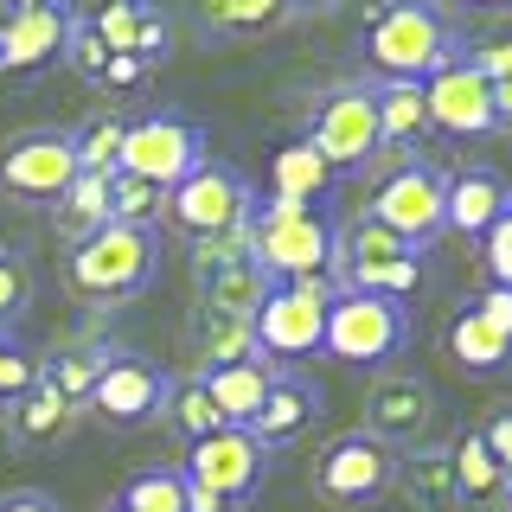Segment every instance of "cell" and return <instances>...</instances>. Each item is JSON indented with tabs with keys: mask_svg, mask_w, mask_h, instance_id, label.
Returning <instances> with one entry per match:
<instances>
[{
	"mask_svg": "<svg viewBox=\"0 0 512 512\" xmlns=\"http://www.w3.org/2000/svg\"><path fill=\"white\" fill-rule=\"evenodd\" d=\"M455 52H461L455 26L429 0H384L372 13V26H365V58L384 71V84H423Z\"/></svg>",
	"mask_w": 512,
	"mask_h": 512,
	"instance_id": "6da1fadb",
	"label": "cell"
},
{
	"mask_svg": "<svg viewBox=\"0 0 512 512\" xmlns=\"http://www.w3.org/2000/svg\"><path fill=\"white\" fill-rule=\"evenodd\" d=\"M250 250L269 282H314L333 269V224L314 205L269 199L250 212Z\"/></svg>",
	"mask_w": 512,
	"mask_h": 512,
	"instance_id": "7a4b0ae2",
	"label": "cell"
},
{
	"mask_svg": "<svg viewBox=\"0 0 512 512\" xmlns=\"http://www.w3.org/2000/svg\"><path fill=\"white\" fill-rule=\"evenodd\" d=\"M372 224H384L391 237H404L410 250L436 244L448 231V173L429 167V160H397L391 173L378 180L372 192Z\"/></svg>",
	"mask_w": 512,
	"mask_h": 512,
	"instance_id": "3957f363",
	"label": "cell"
},
{
	"mask_svg": "<svg viewBox=\"0 0 512 512\" xmlns=\"http://www.w3.org/2000/svg\"><path fill=\"white\" fill-rule=\"evenodd\" d=\"M154 282V231L103 224L96 237L71 250V288L90 301H128Z\"/></svg>",
	"mask_w": 512,
	"mask_h": 512,
	"instance_id": "277c9868",
	"label": "cell"
},
{
	"mask_svg": "<svg viewBox=\"0 0 512 512\" xmlns=\"http://www.w3.org/2000/svg\"><path fill=\"white\" fill-rule=\"evenodd\" d=\"M160 212H167L173 231H186L192 244H199V237L244 231L250 212H256V192L244 186V173H237V167H224V160H199V167L167 192Z\"/></svg>",
	"mask_w": 512,
	"mask_h": 512,
	"instance_id": "5b68a950",
	"label": "cell"
},
{
	"mask_svg": "<svg viewBox=\"0 0 512 512\" xmlns=\"http://www.w3.org/2000/svg\"><path fill=\"white\" fill-rule=\"evenodd\" d=\"M410 340V320H404V301H378V295H352L340 288L327 308V333H320V352L346 365H391Z\"/></svg>",
	"mask_w": 512,
	"mask_h": 512,
	"instance_id": "8992f818",
	"label": "cell"
},
{
	"mask_svg": "<svg viewBox=\"0 0 512 512\" xmlns=\"http://www.w3.org/2000/svg\"><path fill=\"white\" fill-rule=\"evenodd\" d=\"M333 288L327 276L314 282H276L263 295V308H256V352H269V359H308L320 352V333H327V308H333Z\"/></svg>",
	"mask_w": 512,
	"mask_h": 512,
	"instance_id": "52a82bcc",
	"label": "cell"
},
{
	"mask_svg": "<svg viewBox=\"0 0 512 512\" xmlns=\"http://www.w3.org/2000/svg\"><path fill=\"white\" fill-rule=\"evenodd\" d=\"M199 160H205L199 122H186V116H141V122H128V135H122L116 173H135V180L173 192Z\"/></svg>",
	"mask_w": 512,
	"mask_h": 512,
	"instance_id": "ba28073f",
	"label": "cell"
},
{
	"mask_svg": "<svg viewBox=\"0 0 512 512\" xmlns=\"http://www.w3.org/2000/svg\"><path fill=\"white\" fill-rule=\"evenodd\" d=\"M397 474H404V455H397L391 442L365 436V429H346V436L327 442V455H320V468H314V487L340 506H365V500H378V493H391Z\"/></svg>",
	"mask_w": 512,
	"mask_h": 512,
	"instance_id": "9c48e42d",
	"label": "cell"
},
{
	"mask_svg": "<svg viewBox=\"0 0 512 512\" xmlns=\"http://www.w3.org/2000/svg\"><path fill=\"white\" fill-rule=\"evenodd\" d=\"M308 148L327 160L333 173H352V167H365V160H378L384 148V135H378V103H372V84H352V90H333L327 103L314 109V128L308 135Z\"/></svg>",
	"mask_w": 512,
	"mask_h": 512,
	"instance_id": "30bf717a",
	"label": "cell"
},
{
	"mask_svg": "<svg viewBox=\"0 0 512 512\" xmlns=\"http://www.w3.org/2000/svg\"><path fill=\"white\" fill-rule=\"evenodd\" d=\"M269 448L250 436V429H212V436H199V442H186V480L192 487H205V493H218L224 506L231 500H250L256 487H263V468H269Z\"/></svg>",
	"mask_w": 512,
	"mask_h": 512,
	"instance_id": "8fae6325",
	"label": "cell"
},
{
	"mask_svg": "<svg viewBox=\"0 0 512 512\" xmlns=\"http://www.w3.org/2000/svg\"><path fill=\"white\" fill-rule=\"evenodd\" d=\"M423 109H429V128L455 141H474V135H493V84L474 71L468 52H455L436 77H423Z\"/></svg>",
	"mask_w": 512,
	"mask_h": 512,
	"instance_id": "7c38bea8",
	"label": "cell"
},
{
	"mask_svg": "<svg viewBox=\"0 0 512 512\" xmlns=\"http://www.w3.org/2000/svg\"><path fill=\"white\" fill-rule=\"evenodd\" d=\"M77 141L64 135V128H32V135L7 141V154H0V186L13 192V199H58L64 186L77 180Z\"/></svg>",
	"mask_w": 512,
	"mask_h": 512,
	"instance_id": "4fadbf2b",
	"label": "cell"
},
{
	"mask_svg": "<svg viewBox=\"0 0 512 512\" xmlns=\"http://www.w3.org/2000/svg\"><path fill=\"white\" fill-rule=\"evenodd\" d=\"M167 384H173V378L160 372L154 359H135V352H109L84 404L103 416V423L135 429V423H148V416H160V404H167Z\"/></svg>",
	"mask_w": 512,
	"mask_h": 512,
	"instance_id": "5bb4252c",
	"label": "cell"
},
{
	"mask_svg": "<svg viewBox=\"0 0 512 512\" xmlns=\"http://www.w3.org/2000/svg\"><path fill=\"white\" fill-rule=\"evenodd\" d=\"M429 423H436V391H429L416 372H378L372 391H365V436L378 442H423Z\"/></svg>",
	"mask_w": 512,
	"mask_h": 512,
	"instance_id": "9a60e30c",
	"label": "cell"
},
{
	"mask_svg": "<svg viewBox=\"0 0 512 512\" xmlns=\"http://www.w3.org/2000/svg\"><path fill=\"white\" fill-rule=\"evenodd\" d=\"M71 7L64 0H32V7H13L0 20V71H39V64L64 58L71 45Z\"/></svg>",
	"mask_w": 512,
	"mask_h": 512,
	"instance_id": "2e32d148",
	"label": "cell"
},
{
	"mask_svg": "<svg viewBox=\"0 0 512 512\" xmlns=\"http://www.w3.org/2000/svg\"><path fill=\"white\" fill-rule=\"evenodd\" d=\"M506 205H512V186H506L500 167H461L455 180H448V231L487 237Z\"/></svg>",
	"mask_w": 512,
	"mask_h": 512,
	"instance_id": "e0dca14e",
	"label": "cell"
},
{
	"mask_svg": "<svg viewBox=\"0 0 512 512\" xmlns=\"http://www.w3.org/2000/svg\"><path fill=\"white\" fill-rule=\"evenodd\" d=\"M320 416V391L308 378H295V372H276L269 378V391H263V410L250 416V436L263 442V448H276V442H288V436H301Z\"/></svg>",
	"mask_w": 512,
	"mask_h": 512,
	"instance_id": "ac0fdd59",
	"label": "cell"
},
{
	"mask_svg": "<svg viewBox=\"0 0 512 512\" xmlns=\"http://www.w3.org/2000/svg\"><path fill=\"white\" fill-rule=\"evenodd\" d=\"M276 378V359H237V365H218V372H199L212 410L224 416L231 429H250V416L263 410V391Z\"/></svg>",
	"mask_w": 512,
	"mask_h": 512,
	"instance_id": "d6986e66",
	"label": "cell"
},
{
	"mask_svg": "<svg viewBox=\"0 0 512 512\" xmlns=\"http://www.w3.org/2000/svg\"><path fill=\"white\" fill-rule=\"evenodd\" d=\"M192 359H199V372H218V365H237V359H263L256 352V327L250 320H237V314H212V308H199L192 314Z\"/></svg>",
	"mask_w": 512,
	"mask_h": 512,
	"instance_id": "ffe728a7",
	"label": "cell"
},
{
	"mask_svg": "<svg viewBox=\"0 0 512 512\" xmlns=\"http://www.w3.org/2000/svg\"><path fill=\"white\" fill-rule=\"evenodd\" d=\"M109 224V173H77L71 186L58 192V231L71 237V250L96 237Z\"/></svg>",
	"mask_w": 512,
	"mask_h": 512,
	"instance_id": "44dd1931",
	"label": "cell"
},
{
	"mask_svg": "<svg viewBox=\"0 0 512 512\" xmlns=\"http://www.w3.org/2000/svg\"><path fill=\"white\" fill-rule=\"evenodd\" d=\"M71 404H64V397L52 391V384L45 378H32L20 397H13V436L20 442H58L64 429H71Z\"/></svg>",
	"mask_w": 512,
	"mask_h": 512,
	"instance_id": "7402d4cb",
	"label": "cell"
},
{
	"mask_svg": "<svg viewBox=\"0 0 512 512\" xmlns=\"http://www.w3.org/2000/svg\"><path fill=\"white\" fill-rule=\"evenodd\" d=\"M448 468H455V493H461V500H506V487H512V474L487 455L480 436H461L455 448H448Z\"/></svg>",
	"mask_w": 512,
	"mask_h": 512,
	"instance_id": "603a6c76",
	"label": "cell"
},
{
	"mask_svg": "<svg viewBox=\"0 0 512 512\" xmlns=\"http://www.w3.org/2000/svg\"><path fill=\"white\" fill-rule=\"evenodd\" d=\"M448 352H455V365H461V372H480V378H487V372H500V365L512 359V346H506V340H500V333H493V327H487V320H480L474 308L448 320Z\"/></svg>",
	"mask_w": 512,
	"mask_h": 512,
	"instance_id": "cb8c5ba5",
	"label": "cell"
},
{
	"mask_svg": "<svg viewBox=\"0 0 512 512\" xmlns=\"http://www.w3.org/2000/svg\"><path fill=\"white\" fill-rule=\"evenodd\" d=\"M372 103H378V135L391 148H404L429 128V109H423V84H372Z\"/></svg>",
	"mask_w": 512,
	"mask_h": 512,
	"instance_id": "d4e9b609",
	"label": "cell"
},
{
	"mask_svg": "<svg viewBox=\"0 0 512 512\" xmlns=\"http://www.w3.org/2000/svg\"><path fill=\"white\" fill-rule=\"evenodd\" d=\"M269 173H276V199H295V205H314L320 192L333 186V167L308 148V141H288Z\"/></svg>",
	"mask_w": 512,
	"mask_h": 512,
	"instance_id": "484cf974",
	"label": "cell"
},
{
	"mask_svg": "<svg viewBox=\"0 0 512 512\" xmlns=\"http://www.w3.org/2000/svg\"><path fill=\"white\" fill-rule=\"evenodd\" d=\"M416 282H423L416 256H397V263H372V269H340V276H333V288H352V295H378V301H404V295H416Z\"/></svg>",
	"mask_w": 512,
	"mask_h": 512,
	"instance_id": "4316f807",
	"label": "cell"
},
{
	"mask_svg": "<svg viewBox=\"0 0 512 512\" xmlns=\"http://www.w3.org/2000/svg\"><path fill=\"white\" fill-rule=\"evenodd\" d=\"M173 416V429H180L186 442H199V436H212V429H224V416L212 410V397H205V384H199V372L192 378H173L167 384V404H160Z\"/></svg>",
	"mask_w": 512,
	"mask_h": 512,
	"instance_id": "83f0119b",
	"label": "cell"
},
{
	"mask_svg": "<svg viewBox=\"0 0 512 512\" xmlns=\"http://www.w3.org/2000/svg\"><path fill=\"white\" fill-rule=\"evenodd\" d=\"M122 512H186V474L180 468H148L122 487Z\"/></svg>",
	"mask_w": 512,
	"mask_h": 512,
	"instance_id": "f1b7e54d",
	"label": "cell"
},
{
	"mask_svg": "<svg viewBox=\"0 0 512 512\" xmlns=\"http://www.w3.org/2000/svg\"><path fill=\"white\" fill-rule=\"evenodd\" d=\"M160 205H167V192L135 180V173H109V224H135V231H148L160 218Z\"/></svg>",
	"mask_w": 512,
	"mask_h": 512,
	"instance_id": "f546056e",
	"label": "cell"
},
{
	"mask_svg": "<svg viewBox=\"0 0 512 512\" xmlns=\"http://www.w3.org/2000/svg\"><path fill=\"white\" fill-rule=\"evenodd\" d=\"M410 493L423 512H455L461 493H455V468H448V448H436V455H416L410 461Z\"/></svg>",
	"mask_w": 512,
	"mask_h": 512,
	"instance_id": "4dcf8cb0",
	"label": "cell"
},
{
	"mask_svg": "<svg viewBox=\"0 0 512 512\" xmlns=\"http://www.w3.org/2000/svg\"><path fill=\"white\" fill-rule=\"evenodd\" d=\"M122 135H128V122L122 116H90L84 128H77V167L84 173H116V160H122Z\"/></svg>",
	"mask_w": 512,
	"mask_h": 512,
	"instance_id": "1f68e13d",
	"label": "cell"
},
{
	"mask_svg": "<svg viewBox=\"0 0 512 512\" xmlns=\"http://www.w3.org/2000/svg\"><path fill=\"white\" fill-rule=\"evenodd\" d=\"M103 359H109V352H64V359L58 365H39V378L45 384H52V391L64 397V404H84V397H90V384H96V372H103Z\"/></svg>",
	"mask_w": 512,
	"mask_h": 512,
	"instance_id": "d6a6232c",
	"label": "cell"
},
{
	"mask_svg": "<svg viewBox=\"0 0 512 512\" xmlns=\"http://www.w3.org/2000/svg\"><path fill=\"white\" fill-rule=\"evenodd\" d=\"M205 20H212V26H237V32H256V26L288 20V0H205Z\"/></svg>",
	"mask_w": 512,
	"mask_h": 512,
	"instance_id": "836d02e7",
	"label": "cell"
},
{
	"mask_svg": "<svg viewBox=\"0 0 512 512\" xmlns=\"http://www.w3.org/2000/svg\"><path fill=\"white\" fill-rule=\"evenodd\" d=\"M141 0H109L103 13H96V39H103V52L116 58V52H128L135 58V32H141Z\"/></svg>",
	"mask_w": 512,
	"mask_h": 512,
	"instance_id": "e575fe53",
	"label": "cell"
},
{
	"mask_svg": "<svg viewBox=\"0 0 512 512\" xmlns=\"http://www.w3.org/2000/svg\"><path fill=\"white\" fill-rule=\"evenodd\" d=\"M32 308V263L20 250H0V327Z\"/></svg>",
	"mask_w": 512,
	"mask_h": 512,
	"instance_id": "d590c367",
	"label": "cell"
},
{
	"mask_svg": "<svg viewBox=\"0 0 512 512\" xmlns=\"http://www.w3.org/2000/svg\"><path fill=\"white\" fill-rule=\"evenodd\" d=\"M32 378H39V359H32V352L13 340L7 327H0V404H13V397H20Z\"/></svg>",
	"mask_w": 512,
	"mask_h": 512,
	"instance_id": "8d00e7d4",
	"label": "cell"
},
{
	"mask_svg": "<svg viewBox=\"0 0 512 512\" xmlns=\"http://www.w3.org/2000/svg\"><path fill=\"white\" fill-rule=\"evenodd\" d=\"M480 244H487V269H493V282L512 288V205H506L500 218H493V231L480 237Z\"/></svg>",
	"mask_w": 512,
	"mask_h": 512,
	"instance_id": "74e56055",
	"label": "cell"
},
{
	"mask_svg": "<svg viewBox=\"0 0 512 512\" xmlns=\"http://www.w3.org/2000/svg\"><path fill=\"white\" fill-rule=\"evenodd\" d=\"M64 58H71L77 71L90 77V84H103V64H109V52H103V39H96V32L71 26V45H64Z\"/></svg>",
	"mask_w": 512,
	"mask_h": 512,
	"instance_id": "f35d334b",
	"label": "cell"
},
{
	"mask_svg": "<svg viewBox=\"0 0 512 512\" xmlns=\"http://www.w3.org/2000/svg\"><path fill=\"white\" fill-rule=\"evenodd\" d=\"M474 314H480V320H487V327H493V333H500V340L512 346V288H500V282H493L487 295L474 301Z\"/></svg>",
	"mask_w": 512,
	"mask_h": 512,
	"instance_id": "ab89813d",
	"label": "cell"
},
{
	"mask_svg": "<svg viewBox=\"0 0 512 512\" xmlns=\"http://www.w3.org/2000/svg\"><path fill=\"white\" fill-rule=\"evenodd\" d=\"M474 71L480 77H487V84H506V77H512V39H487V45H474Z\"/></svg>",
	"mask_w": 512,
	"mask_h": 512,
	"instance_id": "60d3db41",
	"label": "cell"
},
{
	"mask_svg": "<svg viewBox=\"0 0 512 512\" xmlns=\"http://www.w3.org/2000/svg\"><path fill=\"white\" fill-rule=\"evenodd\" d=\"M135 58H141V64H148V58H167V20H160L154 7L141 13V32H135Z\"/></svg>",
	"mask_w": 512,
	"mask_h": 512,
	"instance_id": "b9f144b4",
	"label": "cell"
},
{
	"mask_svg": "<svg viewBox=\"0 0 512 512\" xmlns=\"http://www.w3.org/2000/svg\"><path fill=\"white\" fill-rule=\"evenodd\" d=\"M480 442H487V455L512 474V410H506V416H493V423L480 429Z\"/></svg>",
	"mask_w": 512,
	"mask_h": 512,
	"instance_id": "7bdbcfd3",
	"label": "cell"
},
{
	"mask_svg": "<svg viewBox=\"0 0 512 512\" xmlns=\"http://www.w3.org/2000/svg\"><path fill=\"white\" fill-rule=\"evenodd\" d=\"M141 71H148V64H141V58H128V52H116V58L103 64V84H135Z\"/></svg>",
	"mask_w": 512,
	"mask_h": 512,
	"instance_id": "ee69618b",
	"label": "cell"
},
{
	"mask_svg": "<svg viewBox=\"0 0 512 512\" xmlns=\"http://www.w3.org/2000/svg\"><path fill=\"white\" fill-rule=\"evenodd\" d=\"M0 512H58V500H45V493H7Z\"/></svg>",
	"mask_w": 512,
	"mask_h": 512,
	"instance_id": "f6af8a7d",
	"label": "cell"
},
{
	"mask_svg": "<svg viewBox=\"0 0 512 512\" xmlns=\"http://www.w3.org/2000/svg\"><path fill=\"white\" fill-rule=\"evenodd\" d=\"M493 122H512V77L493 84Z\"/></svg>",
	"mask_w": 512,
	"mask_h": 512,
	"instance_id": "bcb514c9",
	"label": "cell"
},
{
	"mask_svg": "<svg viewBox=\"0 0 512 512\" xmlns=\"http://www.w3.org/2000/svg\"><path fill=\"white\" fill-rule=\"evenodd\" d=\"M295 7H314V13H333V7H340V0H288V13H295Z\"/></svg>",
	"mask_w": 512,
	"mask_h": 512,
	"instance_id": "7dc6e473",
	"label": "cell"
},
{
	"mask_svg": "<svg viewBox=\"0 0 512 512\" xmlns=\"http://www.w3.org/2000/svg\"><path fill=\"white\" fill-rule=\"evenodd\" d=\"M468 7H512V0H468Z\"/></svg>",
	"mask_w": 512,
	"mask_h": 512,
	"instance_id": "c3c4849f",
	"label": "cell"
},
{
	"mask_svg": "<svg viewBox=\"0 0 512 512\" xmlns=\"http://www.w3.org/2000/svg\"><path fill=\"white\" fill-rule=\"evenodd\" d=\"M13 7H32V0H13Z\"/></svg>",
	"mask_w": 512,
	"mask_h": 512,
	"instance_id": "681fc988",
	"label": "cell"
},
{
	"mask_svg": "<svg viewBox=\"0 0 512 512\" xmlns=\"http://www.w3.org/2000/svg\"><path fill=\"white\" fill-rule=\"evenodd\" d=\"M506 500H512V487H506Z\"/></svg>",
	"mask_w": 512,
	"mask_h": 512,
	"instance_id": "f907efd6",
	"label": "cell"
},
{
	"mask_svg": "<svg viewBox=\"0 0 512 512\" xmlns=\"http://www.w3.org/2000/svg\"><path fill=\"white\" fill-rule=\"evenodd\" d=\"M116 512H122V506H116Z\"/></svg>",
	"mask_w": 512,
	"mask_h": 512,
	"instance_id": "816d5d0a",
	"label": "cell"
}]
</instances>
